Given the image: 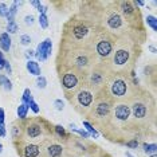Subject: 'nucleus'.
Here are the masks:
<instances>
[{"label":"nucleus","instance_id":"nucleus-9","mask_svg":"<svg viewBox=\"0 0 157 157\" xmlns=\"http://www.w3.org/2000/svg\"><path fill=\"white\" fill-rule=\"evenodd\" d=\"M56 70H58V77L63 93H65L66 98L70 101V98L75 94V91L83 85L85 75L81 74L79 71L63 65H56Z\"/></svg>","mask_w":157,"mask_h":157},{"label":"nucleus","instance_id":"nucleus-3","mask_svg":"<svg viewBox=\"0 0 157 157\" xmlns=\"http://www.w3.org/2000/svg\"><path fill=\"white\" fill-rule=\"evenodd\" d=\"M116 43L117 38L114 35H112L109 31H106L102 26L95 24L91 31L90 38H89L87 46L94 54L97 63L103 65L110 58Z\"/></svg>","mask_w":157,"mask_h":157},{"label":"nucleus","instance_id":"nucleus-33","mask_svg":"<svg viewBox=\"0 0 157 157\" xmlns=\"http://www.w3.org/2000/svg\"><path fill=\"white\" fill-rule=\"evenodd\" d=\"M34 20H35L34 15H27L26 17H24V23H26L27 26H33V24H34Z\"/></svg>","mask_w":157,"mask_h":157},{"label":"nucleus","instance_id":"nucleus-17","mask_svg":"<svg viewBox=\"0 0 157 157\" xmlns=\"http://www.w3.org/2000/svg\"><path fill=\"white\" fill-rule=\"evenodd\" d=\"M26 67H27V70H28L30 74H33V75H35V77H40L42 70H40V66H39V63L36 62V60H31V59L27 60Z\"/></svg>","mask_w":157,"mask_h":157},{"label":"nucleus","instance_id":"nucleus-18","mask_svg":"<svg viewBox=\"0 0 157 157\" xmlns=\"http://www.w3.org/2000/svg\"><path fill=\"white\" fill-rule=\"evenodd\" d=\"M23 4V2H17V0H15V2H12V6L8 8V16H7V19H8V23L11 22H15V15L17 12V6Z\"/></svg>","mask_w":157,"mask_h":157},{"label":"nucleus","instance_id":"nucleus-36","mask_svg":"<svg viewBox=\"0 0 157 157\" xmlns=\"http://www.w3.org/2000/svg\"><path fill=\"white\" fill-rule=\"evenodd\" d=\"M4 63H6V58L3 56V52H0V70L4 69Z\"/></svg>","mask_w":157,"mask_h":157},{"label":"nucleus","instance_id":"nucleus-7","mask_svg":"<svg viewBox=\"0 0 157 157\" xmlns=\"http://www.w3.org/2000/svg\"><path fill=\"white\" fill-rule=\"evenodd\" d=\"M99 26H102L106 31H109L117 39L121 36H125V35H132L126 23H125L124 17L121 16L120 11L117 10L114 2L103 4L101 19H99Z\"/></svg>","mask_w":157,"mask_h":157},{"label":"nucleus","instance_id":"nucleus-14","mask_svg":"<svg viewBox=\"0 0 157 157\" xmlns=\"http://www.w3.org/2000/svg\"><path fill=\"white\" fill-rule=\"evenodd\" d=\"M51 52H52V40L50 38H46L42 43L38 44L36 51H35V56H36L38 60L44 62L46 59H48L51 56Z\"/></svg>","mask_w":157,"mask_h":157},{"label":"nucleus","instance_id":"nucleus-43","mask_svg":"<svg viewBox=\"0 0 157 157\" xmlns=\"http://www.w3.org/2000/svg\"><path fill=\"white\" fill-rule=\"evenodd\" d=\"M148 157H157V155L155 153V155H151V156H148Z\"/></svg>","mask_w":157,"mask_h":157},{"label":"nucleus","instance_id":"nucleus-4","mask_svg":"<svg viewBox=\"0 0 157 157\" xmlns=\"http://www.w3.org/2000/svg\"><path fill=\"white\" fill-rule=\"evenodd\" d=\"M114 102L112 98L105 93V90L98 93L94 98V102L90 106L87 114L85 117H87V122H90L95 129L103 132L108 126L110 116H112V109L114 106Z\"/></svg>","mask_w":157,"mask_h":157},{"label":"nucleus","instance_id":"nucleus-42","mask_svg":"<svg viewBox=\"0 0 157 157\" xmlns=\"http://www.w3.org/2000/svg\"><path fill=\"white\" fill-rule=\"evenodd\" d=\"M126 156H128V157H134V156H133V155H132V153H130V152H126Z\"/></svg>","mask_w":157,"mask_h":157},{"label":"nucleus","instance_id":"nucleus-37","mask_svg":"<svg viewBox=\"0 0 157 157\" xmlns=\"http://www.w3.org/2000/svg\"><path fill=\"white\" fill-rule=\"evenodd\" d=\"M4 118H6L4 109H2V108H0V124H4Z\"/></svg>","mask_w":157,"mask_h":157},{"label":"nucleus","instance_id":"nucleus-35","mask_svg":"<svg viewBox=\"0 0 157 157\" xmlns=\"http://www.w3.org/2000/svg\"><path fill=\"white\" fill-rule=\"evenodd\" d=\"M4 69H6V71H7L8 74H12V69H11V65H10L8 60H6V63H4Z\"/></svg>","mask_w":157,"mask_h":157},{"label":"nucleus","instance_id":"nucleus-21","mask_svg":"<svg viewBox=\"0 0 157 157\" xmlns=\"http://www.w3.org/2000/svg\"><path fill=\"white\" fill-rule=\"evenodd\" d=\"M16 113H17V117H19L20 120H26L27 118V114H28V106L24 105V103L19 105V106H17Z\"/></svg>","mask_w":157,"mask_h":157},{"label":"nucleus","instance_id":"nucleus-22","mask_svg":"<svg viewBox=\"0 0 157 157\" xmlns=\"http://www.w3.org/2000/svg\"><path fill=\"white\" fill-rule=\"evenodd\" d=\"M146 24H148V27H151L153 31H157V19L155 15H148L145 19Z\"/></svg>","mask_w":157,"mask_h":157},{"label":"nucleus","instance_id":"nucleus-24","mask_svg":"<svg viewBox=\"0 0 157 157\" xmlns=\"http://www.w3.org/2000/svg\"><path fill=\"white\" fill-rule=\"evenodd\" d=\"M33 99H34V98H33V94H31V90H30V89H26V90L23 91V97H22L23 103L28 106V103L33 101Z\"/></svg>","mask_w":157,"mask_h":157},{"label":"nucleus","instance_id":"nucleus-16","mask_svg":"<svg viewBox=\"0 0 157 157\" xmlns=\"http://www.w3.org/2000/svg\"><path fill=\"white\" fill-rule=\"evenodd\" d=\"M11 36L8 33H3L0 34V48L4 52H8L11 50Z\"/></svg>","mask_w":157,"mask_h":157},{"label":"nucleus","instance_id":"nucleus-15","mask_svg":"<svg viewBox=\"0 0 157 157\" xmlns=\"http://www.w3.org/2000/svg\"><path fill=\"white\" fill-rule=\"evenodd\" d=\"M11 137L15 141L23 140V122H20V121L13 122L12 128H11Z\"/></svg>","mask_w":157,"mask_h":157},{"label":"nucleus","instance_id":"nucleus-25","mask_svg":"<svg viewBox=\"0 0 157 157\" xmlns=\"http://www.w3.org/2000/svg\"><path fill=\"white\" fill-rule=\"evenodd\" d=\"M38 20H39V24H40V27L43 28V30H46V28L48 27V17L46 13H40Z\"/></svg>","mask_w":157,"mask_h":157},{"label":"nucleus","instance_id":"nucleus-6","mask_svg":"<svg viewBox=\"0 0 157 157\" xmlns=\"http://www.w3.org/2000/svg\"><path fill=\"white\" fill-rule=\"evenodd\" d=\"M137 87L133 85L130 74H109L103 90L114 102H124L133 95Z\"/></svg>","mask_w":157,"mask_h":157},{"label":"nucleus","instance_id":"nucleus-1","mask_svg":"<svg viewBox=\"0 0 157 157\" xmlns=\"http://www.w3.org/2000/svg\"><path fill=\"white\" fill-rule=\"evenodd\" d=\"M141 52L140 44L132 35L117 39L110 58L103 63L109 74H130Z\"/></svg>","mask_w":157,"mask_h":157},{"label":"nucleus","instance_id":"nucleus-40","mask_svg":"<svg viewBox=\"0 0 157 157\" xmlns=\"http://www.w3.org/2000/svg\"><path fill=\"white\" fill-rule=\"evenodd\" d=\"M149 48H151V51L153 52V54H155V52H156V48H155V46H149Z\"/></svg>","mask_w":157,"mask_h":157},{"label":"nucleus","instance_id":"nucleus-26","mask_svg":"<svg viewBox=\"0 0 157 157\" xmlns=\"http://www.w3.org/2000/svg\"><path fill=\"white\" fill-rule=\"evenodd\" d=\"M36 86H38L39 89H44L46 86H47V79H46L43 75L36 77Z\"/></svg>","mask_w":157,"mask_h":157},{"label":"nucleus","instance_id":"nucleus-30","mask_svg":"<svg viewBox=\"0 0 157 157\" xmlns=\"http://www.w3.org/2000/svg\"><path fill=\"white\" fill-rule=\"evenodd\" d=\"M28 108H30L31 110H33V112H34L35 114H38L39 112H40V108H39V105H38V103L34 101V99H33V101H31L30 103H28Z\"/></svg>","mask_w":157,"mask_h":157},{"label":"nucleus","instance_id":"nucleus-41","mask_svg":"<svg viewBox=\"0 0 157 157\" xmlns=\"http://www.w3.org/2000/svg\"><path fill=\"white\" fill-rule=\"evenodd\" d=\"M86 151V149H83V151H81V155H78V156H75V157H86V156H83V152Z\"/></svg>","mask_w":157,"mask_h":157},{"label":"nucleus","instance_id":"nucleus-2","mask_svg":"<svg viewBox=\"0 0 157 157\" xmlns=\"http://www.w3.org/2000/svg\"><path fill=\"white\" fill-rule=\"evenodd\" d=\"M132 114V121L138 132L155 128L156 121V103L155 98L149 94V91L138 86L133 95L128 99Z\"/></svg>","mask_w":157,"mask_h":157},{"label":"nucleus","instance_id":"nucleus-38","mask_svg":"<svg viewBox=\"0 0 157 157\" xmlns=\"http://www.w3.org/2000/svg\"><path fill=\"white\" fill-rule=\"evenodd\" d=\"M31 56H35V51H33V50H27L26 51V58L30 60Z\"/></svg>","mask_w":157,"mask_h":157},{"label":"nucleus","instance_id":"nucleus-32","mask_svg":"<svg viewBox=\"0 0 157 157\" xmlns=\"http://www.w3.org/2000/svg\"><path fill=\"white\" fill-rule=\"evenodd\" d=\"M54 106H55V109L58 110V112H62L63 108H65V103H63L62 99H55V101H54Z\"/></svg>","mask_w":157,"mask_h":157},{"label":"nucleus","instance_id":"nucleus-20","mask_svg":"<svg viewBox=\"0 0 157 157\" xmlns=\"http://www.w3.org/2000/svg\"><path fill=\"white\" fill-rule=\"evenodd\" d=\"M0 86H2L3 89H4L6 91H11L12 90V83L11 81L8 79V77L7 75H0Z\"/></svg>","mask_w":157,"mask_h":157},{"label":"nucleus","instance_id":"nucleus-8","mask_svg":"<svg viewBox=\"0 0 157 157\" xmlns=\"http://www.w3.org/2000/svg\"><path fill=\"white\" fill-rule=\"evenodd\" d=\"M114 3H116V7L120 11L121 16L124 17L132 36L137 42H138L137 34H141L142 38H145L142 20H141V13H140L138 7L136 6L133 2H130V0H120V2H114ZM138 44H140V42H138Z\"/></svg>","mask_w":157,"mask_h":157},{"label":"nucleus","instance_id":"nucleus-29","mask_svg":"<svg viewBox=\"0 0 157 157\" xmlns=\"http://www.w3.org/2000/svg\"><path fill=\"white\" fill-rule=\"evenodd\" d=\"M125 145H126L128 148L137 149V146H138V140H137V138H132V140H128L126 142H125Z\"/></svg>","mask_w":157,"mask_h":157},{"label":"nucleus","instance_id":"nucleus-13","mask_svg":"<svg viewBox=\"0 0 157 157\" xmlns=\"http://www.w3.org/2000/svg\"><path fill=\"white\" fill-rule=\"evenodd\" d=\"M20 148L17 146V153L22 157H40L42 156V146L36 142H19Z\"/></svg>","mask_w":157,"mask_h":157},{"label":"nucleus","instance_id":"nucleus-34","mask_svg":"<svg viewBox=\"0 0 157 157\" xmlns=\"http://www.w3.org/2000/svg\"><path fill=\"white\" fill-rule=\"evenodd\" d=\"M7 129H6V124H0V137H6Z\"/></svg>","mask_w":157,"mask_h":157},{"label":"nucleus","instance_id":"nucleus-28","mask_svg":"<svg viewBox=\"0 0 157 157\" xmlns=\"http://www.w3.org/2000/svg\"><path fill=\"white\" fill-rule=\"evenodd\" d=\"M7 31H8V34H16L17 33V24L15 22H11L7 24Z\"/></svg>","mask_w":157,"mask_h":157},{"label":"nucleus","instance_id":"nucleus-31","mask_svg":"<svg viewBox=\"0 0 157 157\" xmlns=\"http://www.w3.org/2000/svg\"><path fill=\"white\" fill-rule=\"evenodd\" d=\"M20 43H22L23 46H28L31 43V36L30 35H27V34H24L20 36Z\"/></svg>","mask_w":157,"mask_h":157},{"label":"nucleus","instance_id":"nucleus-11","mask_svg":"<svg viewBox=\"0 0 157 157\" xmlns=\"http://www.w3.org/2000/svg\"><path fill=\"white\" fill-rule=\"evenodd\" d=\"M108 78H109V73H108V70L105 69V66L101 65V63H95V65L85 74L83 85L86 87H89L97 95L98 93L103 91V89L106 86V82H108Z\"/></svg>","mask_w":157,"mask_h":157},{"label":"nucleus","instance_id":"nucleus-10","mask_svg":"<svg viewBox=\"0 0 157 157\" xmlns=\"http://www.w3.org/2000/svg\"><path fill=\"white\" fill-rule=\"evenodd\" d=\"M23 121V138L30 141H36L40 138L51 137L54 128L47 121L42 118H31V120H22Z\"/></svg>","mask_w":157,"mask_h":157},{"label":"nucleus","instance_id":"nucleus-12","mask_svg":"<svg viewBox=\"0 0 157 157\" xmlns=\"http://www.w3.org/2000/svg\"><path fill=\"white\" fill-rule=\"evenodd\" d=\"M94 98H95L94 93L89 87L85 86V85H82L75 91V94L70 98V102L74 106V109L85 117L87 114L89 109H90V106L93 105V102H94Z\"/></svg>","mask_w":157,"mask_h":157},{"label":"nucleus","instance_id":"nucleus-23","mask_svg":"<svg viewBox=\"0 0 157 157\" xmlns=\"http://www.w3.org/2000/svg\"><path fill=\"white\" fill-rule=\"evenodd\" d=\"M142 148H144V152L146 153V155H155L156 151H157V146L155 142H152V144H145L142 145Z\"/></svg>","mask_w":157,"mask_h":157},{"label":"nucleus","instance_id":"nucleus-27","mask_svg":"<svg viewBox=\"0 0 157 157\" xmlns=\"http://www.w3.org/2000/svg\"><path fill=\"white\" fill-rule=\"evenodd\" d=\"M8 16V6L6 3H0V17Z\"/></svg>","mask_w":157,"mask_h":157},{"label":"nucleus","instance_id":"nucleus-39","mask_svg":"<svg viewBox=\"0 0 157 157\" xmlns=\"http://www.w3.org/2000/svg\"><path fill=\"white\" fill-rule=\"evenodd\" d=\"M40 4H42V3H40V2H39V0H34V2H31V6L36 7V8H38V7H39V6H40Z\"/></svg>","mask_w":157,"mask_h":157},{"label":"nucleus","instance_id":"nucleus-19","mask_svg":"<svg viewBox=\"0 0 157 157\" xmlns=\"http://www.w3.org/2000/svg\"><path fill=\"white\" fill-rule=\"evenodd\" d=\"M82 124H83V126H85V128H86V129H85V130H86V132H87V133H89V134H90V137L98 138V136H99V133H98V130H97V129H95V128H94V126H93V125H91L90 122H87V121H86V120H83V121H82Z\"/></svg>","mask_w":157,"mask_h":157},{"label":"nucleus","instance_id":"nucleus-44","mask_svg":"<svg viewBox=\"0 0 157 157\" xmlns=\"http://www.w3.org/2000/svg\"><path fill=\"white\" fill-rule=\"evenodd\" d=\"M2 148H3V146H2V144H0V153H2Z\"/></svg>","mask_w":157,"mask_h":157},{"label":"nucleus","instance_id":"nucleus-5","mask_svg":"<svg viewBox=\"0 0 157 157\" xmlns=\"http://www.w3.org/2000/svg\"><path fill=\"white\" fill-rule=\"evenodd\" d=\"M95 24L85 20L81 16H74L65 24L60 42L75 46H87L89 38Z\"/></svg>","mask_w":157,"mask_h":157}]
</instances>
